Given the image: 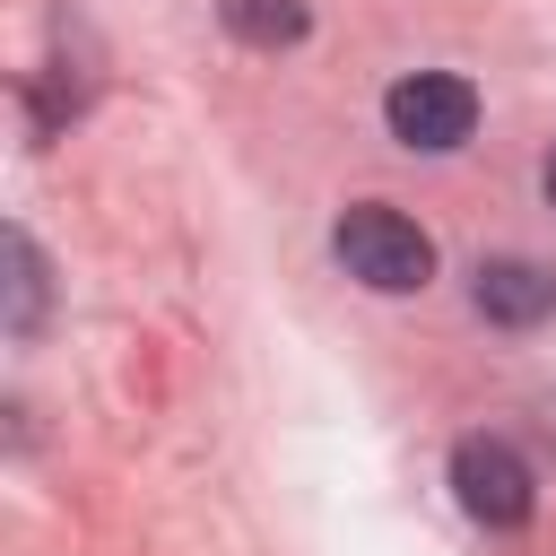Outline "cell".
Listing matches in <instances>:
<instances>
[{
	"label": "cell",
	"instance_id": "2",
	"mask_svg": "<svg viewBox=\"0 0 556 556\" xmlns=\"http://www.w3.org/2000/svg\"><path fill=\"white\" fill-rule=\"evenodd\" d=\"M382 122H391V139L417 148V156H452V148L478 130V96H469V78H452V70H417V78H400V87L382 96Z\"/></svg>",
	"mask_w": 556,
	"mask_h": 556
},
{
	"label": "cell",
	"instance_id": "5",
	"mask_svg": "<svg viewBox=\"0 0 556 556\" xmlns=\"http://www.w3.org/2000/svg\"><path fill=\"white\" fill-rule=\"evenodd\" d=\"M226 35L252 43V52H278V43H304V0H217Z\"/></svg>",
	"mask_w": 556,
	"mask_h": 556
},
{
	"label": "cell",
	"instance_id": "4",
	"mask_svg": "<svg viewBox=\"0 0 556 556\" xmlns=\"http://www.w3.org/2000/svg\"><path fill=\"white\" fill-rule=\"evenodd\" d=\"M469 304H478L486 321H504V330H530V321L556 313V278H547L539 261H478Z\"/></svg>",
	"mask_w": 556,
	"mask_h": 556
},
{
	"label": "cell",
	"instance_id": "7",
	"mask_svg": "<svg viewBox=\"0 0 556 556\" xmlns=\"http://www.w3.org/2000/svg\"><path fill=\"white\" fill-rule=\"evenodd\" d=\"M547 200H556V156H547Z\"/></svg>",
	"mask_w": 556,
	"mask_h": 556
},
{
	"label": "cell",
	"instance_id": "6",
	"mask_svg": "<svg viewBox=\"0 0 556 556\" xmlns=\"http://www.w3.org/2000/svg\"><path fill=\"white\" fill-rule=\"evenodd\" d=\"M9 330H35V313H43V261H35V243L26 235H9Z\"/></svg>",
	"mask_w": 556,
	"mask_h": 556
},
{
	"label": "cell",
	"instance_id": "1",
	"mask_svg": "<svg viewBox=\"0 0 556 556\" xmlns=\"http://www.w3.org/2000/svg\"><path fill=\"white\" fill-rule=\"evenodd\" d=\"M330 243H339L348 278H365L374 295H408V287H426V278H434V243H426V226H417V217H400V208H382V200L348 208Z\"/></svg>",
	"mask_w": 556,
	"mask_h": 556
},
{
	"label": "cell",
	"instance_id": "3",
	"mask_svg": "<svg viewBox=\"0 0 556 556\" xmlns=\"http://www.w3.org/2000/svg\"><path fill=\"white\" fill-rule=\"evenodd\" d=\"M452 486H460V513L486 521V530H521L530 504H539V478H530V460H521L504 434H460Z\"/></svg>",
	"mask_w": 556,
	"mask_h": 556
}]
</instances>
